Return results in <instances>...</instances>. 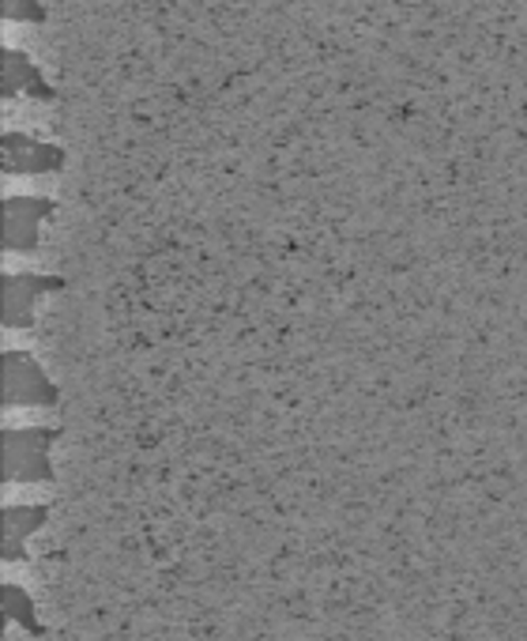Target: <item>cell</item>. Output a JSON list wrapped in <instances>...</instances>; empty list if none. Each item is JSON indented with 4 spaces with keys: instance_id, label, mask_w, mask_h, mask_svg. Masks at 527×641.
Returning a JSON list of instances; mask_svg holds the SVG:
<instances>
[{
    "instance_id": "1",
    "label": "cell",
    "mask_w": 527,
    "mask_h": 641,
    "mask_svg": "<svg viewBox=\"0 0 527 641\" xmlns=\"http://www.w3.org/2000/svg\"><path fill=\"white\" fill-rule=\"evenodd\" d=\"M50 442H53V430H8L4 438L8 480L16 483L50 480Z\"/></svg>"
},
{
    "instance_id": "2",
    "label": "cell",
    "mask_w": 527,
    "mask_h": 641,
    "mask_svg": "<svg viewBox=\"0 0 527 641\" xmlns=\"http://www.w3.org/2000/svg\"><path fill=\"white\" fill-rule=\"evenodd\" d=\"M4 397L8 404H53L57 389L45 381L38 362L23 351H12L4 359Z\"/></svg>"
},
{
    "instance_id": "3",
    "label": "cell",
    "mask_w": 527,
    "mask_h": 641,
    "mask_svg": "<svg viewBox=\"0 0 527 641\" xmlns=\"http://www.w3.org/2000/svg\"><path fill=\"white\" fill-rule=\"evenodd\" d=\"M64 162V151L53 143L31 140L23 132H8L4 137V170L12 174H42V170H57Z\"/></svg>"
},
{
    "instance_id": "4",
    "label": "cell",
    "mask_w": 527,
    "mask_h": 641,
    "mask_svg": "<svg viewBox=\"0 0 527 641\" xmlns=\"http://www.w3.org/2000/svg\"><path fill=\"white\" fill-rule=\"evenodd\" d=\"M4 212H8V234H4L8 250H31L38 242V223L53 212V204L42 197H12Z\"/></svg>"
},
{
    "instance_id": "5",
    "label": "cell",
    "mask_w": 527,
    "mask_h": 641,
    "mask_svg": "<svg viewBox=\"0 0 527 641\" xmlns=\"http://www.w3.org/2000/svg\"><path fill=\"white\" fill-rule=\"evenodd\" d=\"M53 287V280H34V276H8L4 283V318L8 324L31 321V306L38 302V291Z\"/></svg>"
},
{
    "instance_id": "6",
    "label": "cell",
    "mask_w": 527,
    "mask_h": 641,
    "mask_svg": "<svg viewBox=\"0 0 527 641\" xmlns=\"http://www.w3.org/2000/svg\"><path fill=\"white\" fill-rule=\"evenodd\" d=\"M19 91H31V94H42V99H53L50 83H45L42 72L31 64V57L19 53V50H4V94H19Z\"/></svg>"
},
{
    "instance_id": "7",
    "label": "cell",
    "mask_w": 527,
    "mask_h": 641,
    "mask_svg": "<svg viewBox=\"0 0 527 641\" xmlns=\"http://www.w3.org/2000/svg\"><path fill=\"white\" fill-rule=\"evenodd\" d=\"M42 510L38 505H16V510H4V554L8 559H19L23 554V543L38 524H42Z\"/></svg>"
},
{
    "instance_id": "8",
    "label": "cell",
    "mask_w": 527,
    "mask_h": 641,
    "mask_svg": "<svg viewBox=\"0 0 527 641\" xmlns=\"http://www.w3.org/2000/svg\"><path fill=\"white\" fill-rule=\"evenodd\" d=\"M4 604L19 619V623H27L31 630H38V619L31 615V600H27L23 592H19V589H4Z\"/></svg>"
},
{
    "instance_id": "9",
    "label": "cell",
    "mask_w": 527,
    "mask_h": 641,
    "mask_svg": "<svg viewBox=\"0 0 527 641\" xmlns=\"http://www.w3.org/2000/svg\"><path fill=\"white\" fill-rule=\"evenodd\" d=\"M4 19H42L38 0H4Z\"/></svg>"
}]
</instances>
